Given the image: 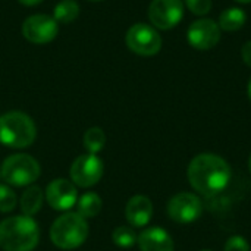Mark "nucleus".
Segmentation results:
<instances>
[{"label":"nucleus","instance_id":"nucleus-26","mask_svg":"<svg viewBox=\"0 0 251 251\" xmlns=\"http://www.w3.org/2000/svg\"><path fill=\"white\" fill-rule=\"evenodd\" d=\"M249 97H250V101H251V78H250V81H249Z\"/></svg>","mask_w":251,"mask_h":251},{"label":"nucleus","instance_id":"nucleus-4","mask_svg":"<svg viewBox=\"0 0 251 251\" xmlns=\"http://www.w3.org/2000/svg\"><path fill=\"white\" fill-rule=\"evenodd\" d=\"M88 237L87 221L74 212L59 216L50 229V238L53 244L62 250H74L85 243Z\"/></svg>","mask_w":251,"mask_h":251},{"label":"nucleus","instance_id":"nucleus-2","mask_svg":"<svg viewBox=\"0 0 251 251\" xmlns=\"http://www.w3.org/2000/svg\"><path fill=\"white\" fill-rule=\"evenodd\" d=\"M38 238L40 229L31 216H13L0 222V247L4 251H32Z\"/></svg>","mask_w":251,"mask_h":251},{"label":"nucleus","instance_id":"nucleus-23","mask_svg":"<svg viewBox=\"0 0 251 251\" xmlns=\"http://www.w3.org/2000/svg\"><path fill=\"white\" fill-rule=\"evenodd\" d=\"M224 251H250L249 241L241 235H232L226 240Z\"/></svg>","mask_w":251,"mask_h":251},{"label":"nucleus","instance_id":"nucleus-31","mask_svg":"<svg viewBox=\"0 0 251 251\" xmlns=\"http://www.w3.org/2000/svg\"><path fill=\"white\" fill-rule=\"evenodd\" d=\"M200 251H212V250H200Z\"/></svg>","mask_w":251,"mask_h":251},{"label":"nucleus","instance_id":"nucleus-22","mask_svg":"<svg viewBox=\"0 0 251 251\" xmlns=\"http://www.w3.org/2000/svg\"><path fill=\"white\" fill-rule=\"evenodd\" d=\"M188 10L197 16H203L212 10V0H184Z\"/></svg>","mask_w":251,"mask_h":251},{"label":"nucleus","instance_id":"nucleus-1","mask_svg":"<svg viewBox=\"0 0 251 251\" xmlns=\"http://www.w3.org/2000/svg\"><path fill=\"white\" fill-rule=\"evenodd\" d=\"M231 166L219 154H197L188 165L187 176L190 185L203 196H216L224 191L231 181Z\"/></svg>","mask_w":251,"mask_h":251},{"label":"nucleus","instance_id":"nucleus-6","mask_svg":"<svg viewBox=\"0 0 251 251\" xmlns=\"http://www.w3.org/2000/svg\"><path fill=\"white\" fill-rule=\"evenodd\" d=\"M125 43L131 51L146 57L157 54L162 49L160 34L147 24L132 25L125 35Z\"/></svg>","mask_w":251,"mask_h":251},{"label":"nucleus","instance_id":"nucleus-27","mask_svg":"<svg viewBox=\"0 0 251 251\" xmlns=\"http://www.w3.org/2000/svg\"><path fill=\"white\" fill-rule=\"evenodd\" d=\"M238 3H251V0H235Z\"/></svg>","mask_w":251,"mask_h":251},{"label":"nucleus","instance_id":"nucleus-14","mask_svg":"<svg viewBox=\"0 0 251 251\" xmlns=\"http://www.w3.org/2000/svg\"><path fill=\"white\" fill-rule=\"evenodd\" d=\"M153 216V204L146 196H134L125 207V218L134 228H144Z\"/></svg>","mask_w":251,"mask_h":251},{"label":"nucleus","instance_id":"nucleus-30","mask_svg":"<svg viewBox=\"0 0 251 251\" xmlns=\"http://www.w3.org/2000/svg\"><path fill=\"white\" fill-rule=\"evenodd\" d=\"M0 178H1V168H0Z\"/></svg>","mask_w":251,"mask_h":251},{"label":"nucleus","instance_id":"nucleus-8","mask_svg":"<svg viewBox=\"0 0 251 251\" xmlns=\"http://www.w3.org/2000/svg\"><path fill=\"white\" fill-rule=\"evenodd\" d=\"M103 162L96 154H81L71 166V179L78 187H93L103 176Z\"/></svg>","mask_w":251,"mask_h":251},{"label":"nucleus","instance_id":"nucleus-11","mask_svg":"<svg viewBox=\"0 0 251 251\" xmlns=\"http://www.w3.org/2000/svg\"><path fill=\"white\" fill-rule=\"evenodd\" d=\"M187 40L197 50H210L221 40V28L213 19H197L188 26Z\"/></svg>","mask_w":251,"mask_h":251},{"label":"nucleus","instance_id":"nucleus-19","mask_svg":"<svg viewBox=\"0 0 251 251\" xmlns=\"http://www.w3.org/2000/svg\"><path fill=\"white\" fill-rule=\"evenodd\" d=\"M104 144H106V134L101 128L94 126L84 134V146L91 154L101 151Z\"/></svg>","mask_w":251,"mask_h":251},{"label":"nucleus","instance_id":"nucleus-17","mask_svg":"<svg viewBox=\"0 0 251 251\" xmlns=\"http://www.w3.org/2000/svg\"><path fill=\"white\" fill-rule=\"evenodd\" d=\"M101 206H103V201H101V199L96 193H85L76 201L78 215H81L84 219L96 218L100 213Z\"/></svg>","mask_w":251,"mask_h":251},{"label":"nucleus","instance_id":"nucleus-3","mask_svg":"<svg viewBox=\"0 0 251 251\" xmlns=\"http://www.w3.org/2000/svg\"><path fill=\"white\" fill-rule=\"evenodd\" d=\"M37 137L34 121L22 112H7L0 116V143L10 149H26Z\"/></svg>","mask_w":251,"mask_h":251},{"label":"nucleus","instance_id":"nucleus-29","mask_svg":"<svg viewBox=\"0 0 251 251\" xmlns=\"http://www.w3.org/2000/svg\"><path fill=\"white\" fill-rule=\"evenodd\" d=\"M90 1H101V0H90Z\"/></svg>","mask_w":251,"mask_h":251},{"label":"nucleus","instance_id":"nucleus-13","mask_svg":"<svg viewBox=\"0 0 251 251\" xmlns=\"http://www.w3.org/2000/svg\"><path fill=\"white\" fill-rule=\"evenodd\" d=\"M140 251H174V240L171 234L160 226L146 228L137 238Z\"/></svg>","mask_w":251,"mask_h":251},{"label":"nucleus","instance_id":"nucleus-15","mask_svg":"<svg viewBox=\"0 0 251 251\" xmlns=\"http://www.w3.org/2000/svg\"><path fill=\"white\" fill-rule=\"evenodd\" d=\"M247 22V13L241 7H228L219 16V28L226 32H235Z\"/></svg>","mask_w":251,"mask_h":251},{"label":"nucleus","instance_id":"nucleus-10","mask_svg":"<svg viewBox=\"0 0 251 251\" xmlns=\"http://www.w3.org/2000/svg\"><path fill=\"white\" fill-rule=\"evenodd\" d=\"M59 25L49 15H32L22 24V35L34 44H46L56 38Z\"/></svg>","mask_w":251,"mask_h":251},{"label":"nucleus","instance_id":"nucleus-28","mask_svg":"<svg viewBox=\"0 0 251 251\" xmlns=\"http://www.w3.org/2000/svg\"><path fill=\"white\" fill-rule=\"evenodd\" d=\"M249 171H250V174H251V154H250V157H249Z\"/></svg>","mask_w":251,"mask_h":251},{"label":"nucleus","instance_id":"nucleus-18","mask_svg":"<svg viewBox=\"0 0 251 251\" xmlns=\"http://www.w3.org/2000/svg\"><path fill=\"white\" fill-rule=\"evenodd\" d=\"M79 15V4L75 0H62L54 6L53 18L56 22L69 24L74 22Z\"/></svg>","mask_w":251,"mask_h":251},{"label":"nucleus","instance_id":"nucleus-16","mask_svg":"<svg viewBox=\"0 0 251 251\" xmlns=\"http://www.w3.org/2000/svg\"><path fill=\"white\" fill-rule=\"evenodd\" d=\"M43 200H44V194L41 188L32 185L28 190H25L21 197V210L24 212L25 216H32L41 209Z\"/></svg>","mask_w":251,"mask_h":251},{"label":"nucleus","instance_id":"nucleus-5","mask_svg":"<svg viewBox=\"0 0 251 251\" xmlns=\"http://www.w3.org/2000/svg\"><path fill=\"white\" fill-rule=\"evenodd\" d=\"M40 176V165L29 154L9 156L1 165V178L13 187L31 185Z\"/></svg>","mask_w":251,"mask_h":251},{"label":"nucleus","instance_id":"nucleus-7","mask_svg":"<svg viewBox=\"0 0 251 251\" xmlns=\"http://www.w3.org/2000/svg\"><path fill=\"white\" fill-rule=\"evenodd\" d=\"M166 212L176 224H193L203 213V201L193 193H178L168 201Z\"/></svg>","mask_w":251,"mask_h":251},{"label":"nucleus","instance_id":"nucleus-24","mask_svg":"<svg viewBox=\"0 0 251 251\" xmlns=\"http://www.w3.org/2000/svg\"><path fill=\"white\" fill-rule=\"evenodd\" d=\"M241 57H243L244 63L251 68V40L244 43V46L241 47Z\"/></svg>","mask_w":251,"mask_h":251},{"label":"nucleus","instance_id":"nucleus-21","mask_svg":"<svg viewBox=\"0 0 251 251\" xmlns=\"http://www.w3.org/2000/svg\"><path fill=\"white\" fill-rule=\"evenodd\" d=\"M15 206H16L15 193L6 185H0V212L9 213L15 209Z\"/></svg>","mask_w":251,"mask_h":251},{"label":"nucleus","instance_id":"nucleus-9","mask_svg":"<svg viewBox=\"0 0 251 251\" xmlns=\"http://www.w3.org/2000/svg\"><path fill=\"white\" fill-rule=\"evenodd\" d=\"M182 16V0H151L149 6V19L159 29H171L176 26Z\"/></svg>","mask_w":251,"mask_h":251},{"label":"nucleus","instance_id":"nucleus-12","mask_svg":"<svg viewBox=\"0 0 251 251\" xmlns=\"http://www.w3.org/2000/svg\"><path fill=\"white\" fill-rule=\"evenodd\" d=\"M46 199L54 210H69L76 204L78 193L71 181L59 178L47 185Z\"/></svg>","mask_w":251,"mask_h":251},{"label":"nucleus","instance_id":"nucleus-20","mask_svg":"<svg viewBox=\"0 0 251 251\" xmlns=\"http://www.w3.org/2000/svg\"><path fill=\"white\" fill-rule=\"evenodd\" d=\"M137 234L132 228L129 226H118L113 234H112V240L113 243L121 247V249H129L137 243Z\"/></svg>","mask_w":251,"mask_h":251},{"label":"nucleus","instance_id":"nucleus-25","mask_svg":"<svg viewBox=\"0 0 251 251\" xmlns=\"http://www.w3.org/2000/svg\"><path fill=\"white\" fill-rule=\"evenodd\" d=\"M18 1L24 6H35V4L41 3L43 0H18Z\"/></svg>","mask_w":251,"mask_h":251}]
</instances>
